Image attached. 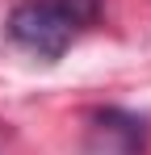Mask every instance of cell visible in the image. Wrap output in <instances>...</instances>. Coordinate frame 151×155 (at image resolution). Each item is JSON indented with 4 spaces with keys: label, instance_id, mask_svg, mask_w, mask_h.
I'll return each instance as SVG.
<instances>
[{
    "label": "cell",
    "instance_id": "cell-1",
    "mask_svg": "<svg viewBox=\"0 0 151 155\" xmlns=\"http://www.w3.org/2000/svg\"><path fill=\"white\" fill-rule=\"evenodd\" d=\"M8 38H13L17 46H25V51L42 54V59H63L67 46H72V38H76V21L55 0H34V4L13 8Z\"/></svg>",
    "mask_w": 151,
    "mask_h": 155
},
{
    "label": "cell",
    "instance_id": "cell-2",
    "mask_svg": "<svg viewBox=\"0 0 151 155\" xmlns=\"http://www.w3.org/2000/svg\"><path fill=\"white\" fill-rule=\"evenodd\" d=\"M55 4H59V8L72 17L76 25H80V21H88V17L97 13V0H55Z\"/></svg>",
    "mask_w": 151,
    "mask_h": 155
}]
</instances>
